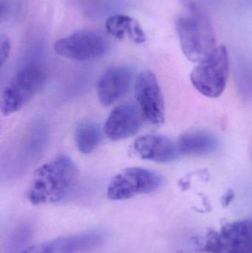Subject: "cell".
<instances>
[{
	"mask_svg": "<svg viewBox=\"0 0 252 253\" xmlns=\"http://www.w3.org/2000/svg\"><path fill=\"white\" fill-rule=\"evenodd\" d=\"M10 49H11V45H10V40L7 37L1 36L0 38V59H1V67H3L8 58Z\"/></svg>",
	"mask_w": 252,
	"mask_h": 253,
	"instance_id": "16",
	"label": "cell"
},
{
	"mask_svg": "<svg viewBox=\"0 0 252 253\" xmlns=\"http://www.w3.org/2000/svg\"><path fill=\"white\" fill-rule=\"evenodd\" d=\"M134 89L142 117L151 124H162L165 117V107L155 74L150 71L141 72L135 82Z\"/></svg>",
	"mask_w": 252,
	"mask_h": 253,
	"instance_id": "8",
	"label": "cell"
},
{
	"mask_svg": "<svg viewBox=\"0 0 252 253\" xmlns=\"http://www.w3.org/2000/svg\"><path fill=\"white\" fill-rule=\"evenodd\" d=\"M46 79L45 70L41 65H29L21 68L1 93V114L8 116L22 109L41 90Z\"/></svg>",
	"mask_w": 252,
	"mask_h": 253,
	"instance_id": "3",
	"label": "cell"
},
{
	"mask_svg": "<svg viewBox=\"0 0 252 253\" xmlns=\"http://www.w3.org/2000/svg\"><path fill=\"white\" fill-rule=\"evenodd\" d=\"M56 54L77 62H88L105 56L110 43L103 34L91 30H80L59 39L53 45Z\"/></svg>",
	"mask_w": 252,
	"mask_h": 253,
	"instance_id": "5",
	"label": "cell"
},
{
	"mask_svg": "<svg viewBox=\"0 0 252 253\" xmlns=\"http://www.w3.org/2000/svg\"><path fill=\"white\" fill-rule=\"evenodd\" d=\"M140 110L133 104H124L114 108L105 122L103 131L112 141L126 139L136 135L142 125Z\"/></svg>",
	"mask_w": 252,
	"mask_h": 253,
	"instance_id": "10",
	"label": "cell"
},
{
	"mask_svg": "<svg viewBox=\"0 0 252 253\" xmlns=\"http://www.w3.org/2000/svg\"><path fill=\"white\" fill-rule=\"evenodd\" d=\"M234 196H235V194H234L233 192H227V193L222 199V205L224 207L228 206L230 204V202H232Z\"/></svg>",
	"mask_w": 252,
	"mask_h": 253,
	"instance_id": "17",
	"label": "cell"
},
{
	"mask_svg": "<svg viewBox=\"0 0 252 253\" xmlns=\"http://www.w3.org/2000/svg\"><path fill=\"white\" fill-rule=\"evenodd\" d=\"M181 155L205 156L216 151L218 143L214 135L208 132H191L183 134L178 141Z\"/></svg>",
	"mask_w": 252,
	"mask_h": 253,
	"instance_id": "14",
	"label": "cell"
},
{
	"mask_svg": "<svg viewBox=\"0 0 252 253\" xmlns=\"http://www.w3.org/2000/svg\"><path fill=\"white\" fill-rule=\"evenodd\" d=\"M182 10L176 19V30L186 59L200 62L217 46L216 34L207 12L193 0H182Z\"/></svg>",
	"mask_w": 252,
	"mask_h": 253,
	"instance_id": "1",
	"label": "cell"
},
{
	"mask_svg": "<svg viewBox=\"0 0 252 253\" xmlns=\"http://www.w3.org/2000/svg\"><path fill=\"white\" fill-rule=\"evenodd\" d=\"M164 178L159 174L142 168H128L112 178L107 190L110 200L131 199L139 195L149 194L162 186Z\"/></svg>",
	"mask_w": 252,
	"mask_h": 253,
	"instance_id": "6",
	"label": "cell"
},
{
	"mask_svg": "<svg viewBox=\"0 0 252 253\" xmlns=\"http://www.w3.org/2000/svg\"><path fill=\"white\" fill-rule=\"evenodd\" d=\"M72 159L60 156L37 168L28 189V200L34 205L56 203L70 193L78 177Z\"/></svg>",
	"mask_w": 252,
	"mask_h": 253,
	"instance_id": "2",
	"label": "cell"
},
{
	"mask_svg": "<svg viewBox=\"0 0 252 253\" xmlns=\"http://www.w3.org/2000/svg\"><path fill=\"white\" fill-rule=\"evenodd\" d=\"M105 238L102 232H85L32 245L22 253H84L99 248Z\"/></svg>",
	"mask_w": 252,
	"mask_h": 253,
	"instance_id": "9",
	"label": "cell"
},
{
	"mask_svg": "<svg viewBox=\"0 0 252 253\" xmlns=\"http://www.w3.org/2000/svg\"><path fill=\"white\" fill-rule=\"evenodd\" d=\"M108 34L118 39H130L136 44H142L146 40V34L136 19L124 14L109 16L105 22Z\"/></svg>",
	"mask_w": 252,
	"mask_h": 253,
	"instance_id": "13",
	"label": "cell"
},
{
	"mask_svg": "<svg viewBox=\"0 0 252 253\" xmlns=\"http://www.w3.org/2000/svg\"><path fill=\"white\" fill-rule=\"evenodd\" d=\"M136 154L144 160L157 163H170L180 156L177 142L159 135H145L133 143Z\"/></svg>",
	"mask_w": 252,
	"mask_h": 253,
	"instance_id": "12",
	"label": "cell"
},
{
	"mask_svg": "<svg viewBox=\"0 0 252 253\" xmlns=\"http://www.w3.org/2000/svg\"><path fill=\"white\" fill-rule=\"evenodd\" d=\"M203 249L210 253H252V219L229 223L219 232H210Z\"/></svg>",
	"mask_w": 252,
	"mask_h": 253,
	"instance_id": "7",
	"label": "cell"
},
{
	"mask_svg": "<svg viewBox=\"0 0 252 253\" xmlns=\"http://www.w3.org/2000/svg\"><path fill=\"white\" fill-rule=\"evenodd\" d=\"M229 72L227 49L220 45L191 73L192 85L199 93L210 98H217L224 91Z\"/></svg>",
	"mask_w": 252,
	"mask_h": 253,
	"instance_id": "4",
	"label": "cell"
},
{
	"mask_svg": "<svg viewBox=\"0 0 252 253\" xmlns=\"http://www.w3.org/2000/svg\"><path fill=\"white\" fill-rule=\"evenodd\" d=\"M133 77V72L127 67H113L107 70L96 84L100 103L104 106H110L123 97L130 90Z\"/></svg>",
	"mask_w": 252,
	"mask_h": 253,
	"instance_id": "11",
	"label": "cell"
},
{
	"mask_svg": "<svg viewBox=\"0 0 252 253\" xmlns=\"http://www.w3.org/2000/svg\"><path fill=\"white\" fill-rule=\"evenodd\" d=\"M102 140V128L96 122H82L75 128V144L78 150L83 154L93 153L100 145Z\"/></svg>",
	"mask_w": 252,
	"mask_h": 253,
	"instance_id": "15",
	"label": "cell"
}]
</instances>
